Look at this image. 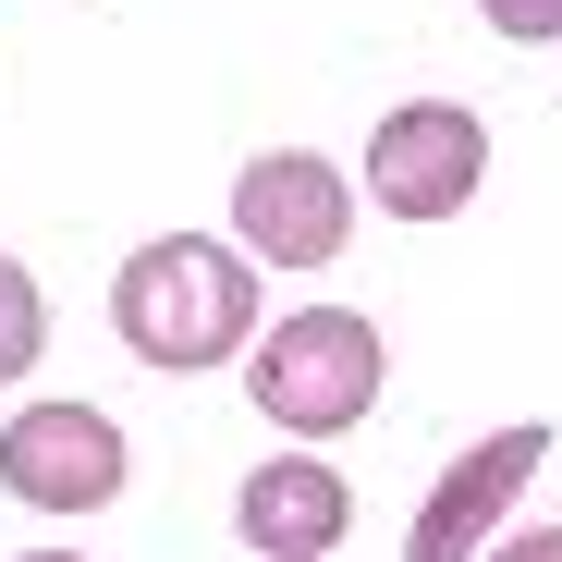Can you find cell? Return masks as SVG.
<instances>
[{"label": "cell", "mask_w": 562, "mask_h": 562, "mask_svg": "<svg viewBox=\"0 0 562 562\" xmlns=\"http://www.w3.org/2000/svg\"><path fill=\"white\" fill-rule=\"evenodd\" d=\"M490 13V37H514V49H550L562 37V0H477Z\"/></svg>", "instance_id": "obj_9"}, {"label": "cell", "mask_w": 562, "mask_h": 562, "mask_svg": "<svg viewBox=\"0 0 562 562\" xmlns=\"http://www.w3.org/2000/svg\"><path fill=\"white\" fill-rule=\"evenodd\" d=\"M490 562H562V526H514V538H502Z\"/></svg>", "instance_id": "obj_10"}, {"label": "cell", "mask_w": 562, "mask_h": 562, "mask_svg": "<svg viewBox=\"0 0 562 562\" xmlns=\"http://www.w3.org/2000/svg\"><path fill=\"white\" fill-rule=\"evenodd\" d=\"M233 221H245V257L257 269H330L355 245V183L318 147H269V159L233 171Z\"/></svg>", "instance_id": "obj_3"}, {"label": "cell", "mask_w": 562, "mask_h": 562, "mask_svg": "<svg viewBox=\"0 0 562 562\" xmlns=\"http://www.w3.org/2000/svg\"><path fill=\"white\" fill-rule=\"evenodd\" d=\"M111 330L171 367V380H196V367H233L245 330H257V269L245 245H209V233H159L111 269Z\"/></svg>", "instance_id": "obj_1"}, {"label": "cell", "mask_w": 562, "mask_h": 562, "mask_svg": "<svg viewBox=\"0 0 562 562\" xmlns=\"http://www.w3.org/2000/svg\"><path fill=\"white\" fill-rule=\"evenodd\" d=\"M245 392H257L269 428H294V440L355 428L367 404H380V318H355V306H294L281 330H257Z\"/></svg>", "instance_id": "obj_2"}, {"label": "cell", "mask_w": 562, "mask_h": 562, "mask_svg": "<svg viewBox=\"0 0 562 562\" xmlns=\"http://www.w3.org/2000/svg\"><path fill=\"white\" fill-rule=\"evenodd\" d=\"M477 183H490V123L464 99H416V111H392L367 135V196L392 221H452Z\"/></svg>", "instance_id": "obj_4"}, {"label": "cell", "mask_w": 562, "mask_h": 562, "mask_svg": "<svg viewBox=\"0 0 562 562\" xmlns=\"http://www.w3.org/2000/svg\"><path fill=\"white\" fill-rule=\"evenodd\" d=\"M37 342H49V294H37L25 257H0V380H25Z\"/></svg>", "instance_id": "obj_8"}, {"label": "cell", "mask_w": 562, "mask_h": 562, "mask_svg": "<svg viewBox=\"0 0 562 562\" xmlns=\"http://www.w3.org/2000/svg\"><path fill=\"white\" fill-rule=\"evenodd\" d=\"M123 428L99 416V404H25L13 428H0V490L13 502H37V514H99V502H123Z\"/></svg>", "instance_id": "obj_5"}, {"label": "cell", "mask_w": 562, "mask_h": 562, "mask_svg": "<svg viewBox=\"0 0 562 562\" xmlns=\"http://www.w3.org/2000/svg\"><path fill=\"white\" fill-rule=\"evenodd\" d=\"M550 464V428H490L477 452L452 464V477L428 490V514H416V538H404V562H477L490 550V526L514 514V490Z\"/></svg>", "instance_id": "obj_6"}, {"label": "cell", "mask_w": 562, "mask_h": 562, "mask_svg": "<svg viewBox=\"0 0 562 562\" xmlns=\"http://www.w3.org/2000/svg\"><path fill=\"white\" fill-rule=\"evenodd\" d=\"M233 526H245V550H257V562H330V550H342V526H355V490H342V464L269 452V464H245Z\"/></svg>", "instance_id": "obj_7"}, {"label": "cell", "mask_w": 562, "mask_h": 562, "mask_svg": "<svg viewBox=\"0 0 562 562\" xmlns=\"http://www.w3.org/2000/svg\"><path fill=\"white\" fill-rule=\"evenodd\" d=\"M37 562H86V550H37Z\"/></svg>", "instance_id": "obj_11"}]
</instances>
